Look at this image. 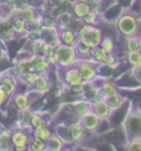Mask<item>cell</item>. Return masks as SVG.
Returning a JSON list of instances; mask_svg holds the SVG:
<instances>
[{
  "mask_svg": "<svg viewBox=\"0 0 141 151\" xmlns=\"http://www.w3.org/2000/svg\"><path fill=\"white\" fill-rule=\"evenodd\" d=\"M78 1H81V3H89L91 0H76V3H78Z\"/></svg>",
  "mask_w": 141,
  "mask_h": 151,
  "instance_id": "38",
  "label": "cell"
},
{
  "mask_svg": "<svg viewBox=\"0 0 141 151\" xmlns=\"http://www.w3.org/2000/svg\"><path fill=\"white\" fill-rule=\"evenodd\" d=\"M60 42L63 43V45H67V46H76L77 43L79 42L78 40V35L74 31L66 29V30H62L60 32Z\"/></svg>",
  "mask_w": 141,
  "mask_h": 151,
  "instance_id": "12",
  "label": "cell"
},
{
  "mask_svg": "<svg viewBox=\"0 0 141 151\" xmlns=\"http://www.w3.org/2000/svg\"><path fill=\"white\" fill-rule=\"evenodd\" d=\"M50 1H51V4H60L62 0H50Z\"/></svg>",
  "mask_w": 141,
  "mask_h": 151,
  "instance_id": "36",
  "label": "cell"
},
{
  "mask_svg": "<svg viewBox=\"0 0 141 151\" xmlns=\"http://www.w3.org/2000/svg\"><path fill=\"white\" fill-rule=\"evenodd\" d=\"M91 10H92V6H91V4H89V3H81V1H78V3H76L74 6H73V14H74V16L77 19H82V20L84 19V16Z\"/></svg>",
  "mask_w": 141,
  "mask_h": 151,
  "instance_id": "16",
  "label": "cell"
},
{
  "mask_svg": "<svg viewBox=\"0 0 141 151\" xmlns=\"http://www.w3.org/2000/svg\"><path fill=\"white\" fill-rule=\"evenodd\" d=\"M8 92L5 91V88L3 87V86H0V105H1L5 100H6V98H8Z\"/></svg>",
  "mask_w": 141,
  "mask_h": 151,
  "instance_id": "35",
  "label": "cell"
},
{
  "mask_svg": "<svg viewBox=\"0 0 141 151\" xmlns=\"http://www.w3.org/2000/svg\"><path fill=\"white\" fill-rule=\"evenodd\" d=\"M62 151H72V150H70V149H67V147H65V149H63Z\"/></svg>",
  "mask_w": 141,
  "mask_h": 151,
  "instance_id": "40",
  "label": "cell"
},
{
  "mask_svg": "<svg viewBox=\"0 0 141 151\" xmlns=\"http://www.w3.org/2000/svg\"><path fill=\"white\" fill-rule=\"evenodd\" d=\"M25 151H36V150H35L32 146H31V145H29V146H27V149L25 150Z\"/></svg>",
  "mask_w": 141,
  "mask_h": 151,
  "instance_id": "37",
  "label": "cell"
},
{
  "mask_svg": "<svg viewBox=\"0 0 141 151\" xmlns=\"http://www.w3.org/2000/svg\"><path fill=\"white\" fill-rule=\"evenodd\" d=\"M30 145L32 146L36 151H47L46 142L42 141V140H40V139H37V137H34V139L30 141Z\"/></svg>",
  "mask_w": 141,
  "mask_h": 151,
  "instance_id": "29",
  "label": "cell"
},
{
  "mask_svg": "<svg viewBox=\"0 0 141 151\" xmlns=\"http://www.w3.org/2000/svg\"><path fill=\"white\" fill-rule=\"evenodd\" d=\"M74 48H76L77 56H78V60H91V58H92V55H91L92 48L88 47L87 45H84L83 42L79 41V42L74 46Z\"/></svg>",
  "mask_w": 141,
  "mask_h": 151,
  "instance_id": "17",
  "label": "cell"
},
{
  "mask_svg": "<svg viewBox=\"0 0 141 151\" xmlns=\"http://www.w3.org/2000/svg\"><path fill=\"white\" fill-rule=\"evenodd\" d=\"M67 129H68V134H69L70 141H72V142L79 144V142H82L83 140L86 139L87 133H86V130L83 129V127H82V124L79 123V120L69 124V127Z\"/></svg>",
  "mask_w": 141,
  "mask_h": 151,
  "instance_id": "8",
  "label": "cell"
},
{
  "mask_svg": "<svg viewBox=\"0 0 141 151\" xmlns=\"http://www.w3.org/2000/svg\"><path fill=\"white\" fill-rule=\"evenodd\" d=\"M131 73L134 76V78H135L139 83H141V63L139 66H136V67H132Z\"/></svg>",
  "mask_w": 141,
  "mask_h": 151,
  "instance_id": "33",
  "label": "cell"
},
{
  "mask_svg": "<svg viewBox=\"0 0 141 151\" xmlns=\"http://www.w3.org/2000/svg\"><path fill=\"white\" fill-rule=\"evenodd\" d=\"M77 68L79 70L83 79L86 81V83H93L98 79L99 77V68L98 63L94 60H78L76 63Z\"/></svg>",
  "mask_w": 141,
  "mask_h": 151,
  "instance_id": "4",
  "label": "cell"
},
{
  "mask_svg": "<svg viewBox=\"0 0 141 151\" xmlns=\"http://www.w3.org/2000/svg\"><path fill=\"white\" fill-rule=\"evenodd\" d=\"M99 89H100L101 94H103L104 98H105V97L112 96V94H114V93H117V92H118V87L115 86L113 82H110V81H105V82H103V83L100 84Z\"/></svg>",
  "mask_w": 141,
  "mask_h": 151,
  "instance_id": "19",
  "label": "cell"
},
{
  "mask_svg": "<svg viewBox=\"0 0 141 151\" xmlns=\"http://www.w3.org/2000/svg\"><path fill=\"white\" fill-rule=\"evenodd\" d=\"M31 127L34 129H40V128H48L46 120L43 119L42 115L37 114V113H34V116L31 119Z\"/></svg>",
  "mask_w": 141,
  "mask_h": 151,
  "instance_id": "23",
  "label": "cell"
},
{
  "mask_svg": "<svg viewBox=\"0 0 141 151\" xmlns=\"http://www.w3.org/2000/svg\"><path fill=\"white\" fill-rule=\"evenodd\" d=\"M35 19H36V14L31 8H25L22 10V20L25 22H34Z\"/></svg>",
  "mask_w": 141,
  "mask_h": 151,
  "instance_id": "28",
  "label": "cell"
},
{
  "mask_svg": "<svg viewBox=\"0 0 141 151\" xmlns=\"http://www.w3.org/2000/svg\"><path fill=\"white\" fill-rule=\"evenodd\" d=\"M15 1V0H10V3H14Z\"/></svg>",
  "mask_w": 141,
  "mask_h": 151,
  "instance_id": "42",
  "label": "cell"
},
{
  "mask_svg": "<svg viewBox=\"0 0 141 151\" xmlns=\"http://www.w3.org/2000/svg\"><path fill=\"white\" fill-rule=\"evenodd\" d=\"M91 55H92V60H94L98 65L114 66L115 63H117V57H115V55L104 51L100 46L93 47L92 51H91Z\"/></svg>",
  "mask_w": 141,
  "mask_h": 151,
  "instance_id": "6",
  "label": "cell"
},
{
  "mask_svg": "<svg viewBox=\"0 0 141 151\" xmlns=\"http://www.w3.org/2000/svg\"><path fill=\"white\" fill-rule=\"evenodd\" d=\"M83 21H84V24H87V25H92V26H98L99 22H100V21H99V12H98V10L92 9V10L89 11L88 14L84 16Z\"/></svg>",
  "mask_w": 141,
  "mask_h": 151,
  "instance_id": "21",
  "label": "cell"
},
{
  "mask_svg": "<svg viewBox=\"0 0 141 151\" xmlns=\"http://www.w3.org/2000/svg\"><path fill=\"white\" fill-rule=\"evenodd\" d=\"M140 20H141V16H140Z\"/></svg>",
  "mask_w": 141,
  "mask_h": 151,
  "instance_id": "43",
  "label": "cell"
},
{
  "mask_svg": "<svg viewBox=\"0 0 141 151\" xmlns=\"http://www.w3.org/2000/svg\"><path fill=\"white\" fill-rule=\"evenodd\" d=\"M15 104L19 109H26L29 108V98L25 94H17L15 97Z\"/></svg>",
  "mask_w": 141,
  "mask_h": 151,
  "instance_id": "27",
  "label": "cell"
},
{
  "mask_svg": "<svg viewBox=\"0 0 141 151\" xmlns=\"http://www.w3.org/2000/svg\"><path fill=\"white\" fill-rule=\"evenodd\" d=\"M12 144L15 145L17 151H25L30 145V137L24 131H17L12 135Z\"/></svg>",
  "mask_w": 141,
  "mask_h": 151,
  "instance_id": "11",
  "label": "cell"
},
{
  "mask_svg": "<svg viewBox=\"0 0 141 151\" xmlns=\"http://www.w3.org/2000/svg\"><path fill=\"white\" fill-rule=\"evenodd\" d=\"M89 110H92V102L89 99H82L74 103V111L78 118L87 114Z\"/></svg>",
  "mask_w": 141,
  "mask_h": 151,
  "instance_id": "15",
  "label": "cell"
},
{
  "mask_svg": "<svg viewBox=\"0 0 141 151\" xmlns=\"http://www.w3.org/2000/svg\"><path fill=\"white\" fill-rule=\"evenodd\" d=\"M106 100V103L112 106V109L115 110V109H119L121 105H123L124 103V97L121 96V94L119 93V91L117 93H114L112 94V96H109V97H105L104 98Z\"/></svg>",
  "mask_w": 141,
  "mask_h": 151,
  "instance_id": "18",
  "label": "cell"
},
{
  "mask_svg": "<svg viewBox=\"0 0 141 151\" xmlns=\"http://www.w3.org/2000/svg\"><path fill=\"white\" fill-rule=\"evenodd\" d=\"M34 86H35V88L38 92H41V93L47 92L50 89V81L47 78V76L46 74H41L40 77L37 78V81L35 82Z\"/></svg>",
  "mask_w": 141,
  "mask_h": 151,
  "instance_id": "20",
  "label": "cell"
},
{
  "mask_svg": "<svg viewBox=\"0 0 141 151\" xmlns=\"http://www.w3.org/2000/svg\"><path fill=\"white\" fill-rule=\"evenodd\" d=\"M101 48L104 50V51L106 52H110V53H114L115 51V43H114V40L112 39V37L109 36H104L103 40H101L100 45H99Z\"/></svg>",
  "mask_w": 141,
  "mask_h": 151,
  "instance_id": "24",
  "label": "cell"
},
{
  "mask_svg": "<svg viewBox=\"0 0 141 151\" xmlns=\"http://www.w3.org/2000/svg\"><path fill=\"white\" fill-rule=\"evenodd\" d=\"M126 125H127V131L131 134V137L141 136V114L132 113V114L127 118Z\"/></svg>",
  "mask_w": 141,
  "mask_h": 151,
  "instance_id": "10",
  "label": "cell"
},
{
  "mask_svg": "<svg viewBox=\"0 0 141 151\" xmlns=\"http://www.w3.org/2000/svg\"><path fill=\"white\" fill-rule=\"evenodd\" d=\"M140 36H141V34H140Z\"/></svg>",
  "mask_w": 141,
  "mask_h": 151,
  "instance_id": "44",
  "label": "cell"
},
{
  "mask_svg": "<svg viewBox=\"0 0 141 151\" xmlns=\"http://www.w3.org/2000/svg\"><path fill=\"white\" fill-rule=\"evenodd\" d=\"M77 35H78V40L81 42H83L91 48L99 46L104 37L103 30L99 26H92V25H87V24H84L79 29Z\"/></svg>",
  "mask_w": 141,
  "mask_h": 151,
  "instance_id": "2",
  "label": "cell"
},
{
  "mask_svg": "<svg viewBox=\"0 0 141 151\" xmlns=\"http://www.w3.org/2000/svg\"><path fill=\"white\" fill-rule=\"evenodd\" d=\"M0 151H10V150H9V149H1Z\"/></svg>",
  "mask_w": 141,
  "mask_h": 151,
  "instance_id": "41",
  "label": "cell"
},
{
  "mask_svg": "<svg viewBox=\"0 0 141 151\" xmlns=\"http://www.w3.org/2000/svg\"><path fill=\"white\" fill-rule=\"evenodd\" d=\"M78 120L82 124V127L86 130L87 134L97 133V131L99 130V128H100V124H101V119L95 114L93 109L89 110L87 114H84L83 116H81Z\"/></svg>",
  "mask_w": 141,
  "mask_h": 151,
  "instance_id": "5",
  "label": "cell"
},
{
  "mask_svg": "<svg viewBox=\"0 0 141 151\" xmlns=\"http://www.w3.org/2000/svg\"><path fill=\"white\" fill-rule=\"evenodd\" d=\"M10 147V133L9 131H3L0 135V150Z\"/></svg>",
  "mask_w": 141,
  "mask_h": 151,
  "instance_id": "30",
  "label": "cell"
},
{
  "mask_svg": "<svg viewBox=\"0 0 141 151\" xmlns=\"http://www.w3.org/2000/svg\"><path fill=\"white\" fill-rule=\"evenodd\" d=\"M65 82L72 88L87 86L86 81L83 79L82 74H81L78 68H77V66H72V67L66 68V71H65Z\"/></svg>",
  "mask_w": 141,
  "mask_h": 151,
  "instance_id": "7",
  "label": "cell"
},
{
  "mask_svg": "<svg viewBox=\"0 0 141 151\" xmlns=\"http://www.w3.org/2000/svg\"><path fill=\"white\" fill-rule=\"evenodd\" d=\"M100 1H103V0H91V1H89V3H100Z\"/></svg>",
  "mask_w": 141,
  "mask_h": 151,
  "instance_id": "39",
  "label": "cell"
},
{
  "mask_svg": "<svg viewBox=\"0 0 141 151\" xmlns=\"http://www.w3.org/2000/svg\"><path fill=\"white\" fill-rule=\"evenodd\" d=\"M117 29L119 32L127 37L141 34V20L140 16L134 14L131 11L121 12V15L117 20Z\"/></svg>",
  "mask_w": 141,
  "mask_h": 151,
  "instance_id": "1",
  "label": "cell"
},
{
  "mask_svg": "<svg viewBox=\"0 0 141 151\" xmlns=\"http://www.w3.org/2000/svg\"><path fill=\"white\" fill-rule=\"evenodd\" d=\"M14 30L16 32H24L25 31V21L24 20H16L14 24Z\"/></svg>",
  "mask_w": 141,
  "mask_h": 151,
  "instance_id": "34",
  "label": "cell"
},
{
  "mask_svg": "<svg viewBox=\"0 0 141 151\" xmlns=\"http://www.w3.org/2000/svg\"><path fill=\"white\" fill-rule=\"evenodd\" d=\"M0 86H3V87L5 88V91L8 92L9 96L15 91V83L11 81V78H5V79H3V82H1V84H0Z\"/></svg>",
  "mask_w": 141,
  "mask_h": 151,
  "instance_id": "31",
  "label": "cell"
},
{
  "mask_svg": "<svg viewBox=\"0 0 141 151\" xmlns=\"http://www.w3.org/2000/svg\"><path fill=\"white\" fill-rule=\"evenodd\" d=\"M47 151H62L65 149V140L58 134H52V136L46 141Z\"/></svg>",
  "mask_w": 141,
  "mask_h": 151,
  "instance_id": "13",
  "label": "cell"
},
{
  "mask_svg": "<svg viewBox=\"0 0 141 151\" xmlns=\"http://www.w3.org/2000/svg\"><path fill=\"white\" fill-rule=\"evenodd\" d=\"M125 47L127 52L141 51V36L134 35V36L125 37Z\"/></svg>",
  "mask_w": 141,
  "mask_h": 151,
  "instance_id": "14",
  "label": "cell"
},
{
  "mask_svg": "<svg viewBox=\"0 0 141 151\" xmlns=\"http://www.w3.org/2000/svg\"><path fill=\"white\" fill-rule=\"evenodd\" d=\"M35 137H37V139H40L42 141L46 142L51 136H52V131H51L48 128H40V129H35Z\"/></svg>",
  "mask_w": 141,
  "mask_h": 151,
  "instance_id": "25",
  "label": "cell"
},
{
  "mask_svg": "<svg viewBox=\"0 0 141 151\" xmlns=\"http://www.w3.org/2000/svg\"><path fill=\"white\" fill-rule=\"evenodd\" d=\"M126 57H127V62L130 63L131 67H136L141 63V51L127 52Z\"/></svg>",
  "mask_w": 141,
  "mask_h": 151,
  "instance_id": "26",
  "label": "cell"
},
{
  "mask_svg": "<svg viewBox=\"0 0 141 151\" xmlns=\"http://www.w3.org/2000/svg\"><path fill=\"white\" fill-rule=\"evenodd\" d=\"M24 77H25V81H26L29 84H35V82L37 81L38 77H40V74H38L37 72H35V71H30L27 73H25Z\"/></svg>",
  "mask_w": 141,
  "mask_h": 151,
  "instance_id": "32",
  "label": "cell"
},
{
  "mask_svg": "<svg viewBox=\"0 0 141 151\" xmlns=\"http://www.w3.org/2000/svg\"><path fill=\"white\" fill-rule=\"evenodd\" d=\"M126 151H141V136L130 137L126 145Z\"/></svg>",
  "mask_w": 141,
  "mask_h": 151,
  "instance_id": "22",
  "label": "cell"
},
{
  "mask_svg": "<svg viewBox=\"0 0 141 151\" xmlns=\"http://www.w3.org/2000/svg\"><path fill=\"white\" fill-rule=\"evenodd\" d=\"M55 53L57 56V60H58V66H61L62 68L76 66V63L78 62V56H77L76 48L73 46L58 43L55 47Z\"/></svg>",
  "mask_w": 141,
  "mask_h": 151,
  "instance_id": "3",
  "label": "cell"
},
{
  "mask_svg": "<svg viewBox=\"0 0 141 151\" xmlns=\"http://www.w3.org/2000/svg\"><path fill=\"white\" fill-rule=\"evenodd\" d=\"M92 109L94 110L95 114H97L101 119V122H103V120H108V119L112 116L113 111H114L112 109V106L106 103L105 99H101V100H99V102L92 104Z\"/></svg>",
  "mask_w": 141,
  "mask_h": 151,
  "instance_id": "9",
  "label": "cell"
}]
</instances>
